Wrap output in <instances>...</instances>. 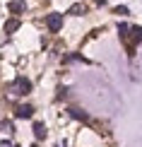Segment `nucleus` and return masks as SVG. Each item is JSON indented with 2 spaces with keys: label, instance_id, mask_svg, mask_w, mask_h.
I'll list each match as a JSON object with an SVG mask.
<instances>
[{
  "label": "nucleus",
  "instance_id": "7ed1b4c3",
  "mask_svg": "<svg viewBox=\"0 0 142 147\" xmlns=\"http://www.w3.org/2000/svg\"><path fill=\"white\" fill-rule=\"evenodd\" d=\"M32 113H34V106H29V104H20V106L15 109L17 118H32Z\"/></svg>",
  "mask_w": 142,
  "mask_h": 147
},
{
  "label": "nucleus",
  "instance_id": "0eeeda50",
  "mask_svg": "<svg viewBox=\"0 0 142 147\" xmlns=\"http://www.w3.org/2000/svg\"><path fill=\"white\" fill-rule=\"evenodd\" d=\"M32 130H34V138H36V140H44V138H46V125H44V123H34Z\"/></svg>",
  "mask_w": 142,
  "mask_h": 147
},
{
  "label": "nucleus",
  "instance_id": "423d86ee",
  "mask_svg": "<svg viewBox=\"0 0 142 147\" xmlns=\"http://www.w3.org/2000/svg\"><path fill=\"white\" fill-rule=\"evenodd\" d=\"M17 29H20V20H17V17H10V20L5 22V34H15Z\"/></svg>",
  "mask_w": 142,
  "mask_h": 147
},
{
  "label": "nucleus",
  "instance_id": "f257e3e1",
  "mask_svg": "<svg viewBox=\"0 0 142 147\" xmlns=\"http://www.w3.org/2000/svg\"><path fill=\"white\" fill-rule=\"evenodd\" d=\"M12 89H15V94H29L32 92V82H29L27 77H17L15 82H12Z\"/></svg>",
  "mask_w": 142,
  "mask_h": 147
},
{
  "label": "nucleus",
  "instance_id": "9d476101",
  "mask_svg": "<svg viewBox=\"0 0 142 147\" xmlns=\"http://www.w3.org/2000/svg\"><path fill=\"white\" fill-rule=\"evenodd\" d=\"M84 12V5H72L70 7V15H82Z\"/></svg>",
  "mask_w": 142,
  "mask_h": 147
},
{
  "label": "nucleus",
  "instance_id": "9b49d317",
  "mask_svg": "<svg viewBox=\"0 0 142 147\" xmlns=\"http://www.w3.org/2000/svg\"><path fill=\"white\" fill-rule=\"evenodd\" d=\"M0 147H12V142H10V140H3V142H0Z\"/></svg>",
  "mask_w": 142,
  "mask_h": 147
},
{
  "label": "nucleus",
  "instance_id": "1a4fd4ad",
  "mask_svg": "<svg viewBox=\"0 0 142 147\" xmlns=\"http://www.w3.org/2000/svg\"><path fill=\"white\" fill-rule=\"evenodd\" d=\"M113 12H116V15H123V17H125V15H130V10H128L125 5H118V7H113Z\"/></svg>",
  "mask_w": 142,
  "mask_h": 147
},
{
  "label": "nucleus",
  "instance_id": "39448f33",
  "mask_svg": "<svg viewBox=\"0 0 142 147\" xmlns=\"http://www.w3.org/2000/svg\"><path fill=\"white\" fill-rule=\"evenodd\" d=\"M67 113L72 116V118H77V121H82V123H89V116L82 111V109H77V106H70L67 109Z\"/></svg>",
  "mask_w": 142,
  "mask_h": 147
},
{
  "label": "nucleus",
  "instance_id": "20e7f679",
  "mask_svg": "<svg viewBox=\"0 0 142 147\" xmlns=\"http://www.w3.org/2000/svg\"><path fill=\"white\" fill-rule=\"evenodd\" d=\"M24 7H27V5H24V0H10V3H7L10 15H22Z\"/></svg>",
  "mask_w": 142,
  "mask_h": 147
},
{
  "label": "nucleus",
  "instance_id": "f03ea898",
  "mask_svg": "<svg viewBox=\"0 0 142 147\" xmlns=\"http://www.w3.org/2000/svg\"><path fill=\"white\" fill-rule=\"evenodd\" d=\"M46 24H48V29L55 34V32H60V27H63V15L60 12H51V15L46 17Z\"/></svg>",
  "mask_w": 142,
  "mask_h": 147
},
{
  "label": "nucleus",
  "instance_id": "6e6552de",
  "mask_svg": "<svg viewBox=\"0 0 142 147\" xmlns=\"http://www.w3.org/2000/svg\"><path fill=\"white\" fill-rule=\"evenodd\" d=\"M130 34H133V39H135V41H142V27L133 24V27H130Z\"/></svg>",
  "mask_w": 142,
  "mask_h": 147
}]
</instances>
